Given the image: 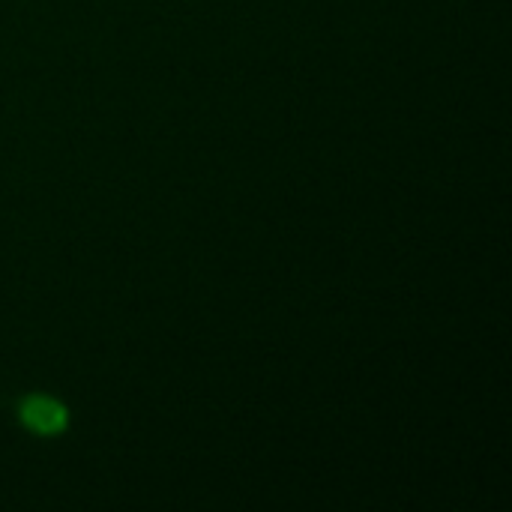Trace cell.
<instances>
[{"label": "cell", "instance_id": "cell-1", "mask_svg": "<svg viewBox=\"0 0 512 512\" xmlns=\"http://www.w3.org/2000/svg\"><path fill=\"white\" fill-rule=\"evenodd\" d=\"M18 417L33 435H42V438L60 435L69 423L66 408L51 396H27L18 408Z\"/></svg>", "mask_w": 512, "mask_h": 512}]
</instances>
